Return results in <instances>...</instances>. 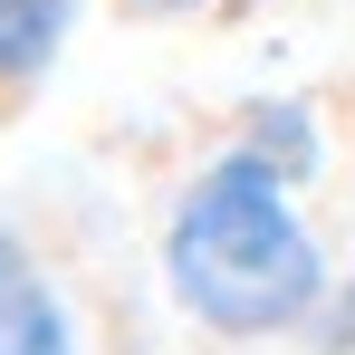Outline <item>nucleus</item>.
<instances>
[{"label": "nucleus", "mask_w": 355, "mask_h": 355, "mask_svg": "<svg viewBox=\"0 0 355 355\" xmlns=\"http://www.w3.org/2000/svg\"><path fill=\"white\" fill-rule=\"evenodd\" d=\"M164 288L202 336L269 346V336H307L327 317L336 269H327L317 221L297 211V182L221 144L164 221Z\"/></svg>", "instance_id": "nucleus-1"}, {"label": "nucleus", "mask_w": 355, "mask_h": 355, "mask_svg": "<svg viewBox=\"0 0 355 355\" xmlns=\"http://www.w3.org/2000/svg\"><path fill=\"white\" fill-rule=\"evenodd\" d=\"M0 355H87L67 288L29 259L19 231H0Z\"/></svg>", "instance_id": "nucleus-2"}, {"label": "nucleus", "mask_w": 355, "mask_h": 355, "mask_svg": "<svg viewBox=\"0 0 355 355\" xmlns=\"http://www.w3.org/2000/svg\"><path fill=\"white\" fill-rule=\"evenodd\" d=\"M231 144H240V154H259L269 173H288V182H307V173H317V154H327V144H317V106H307V96H279V106H250Z\"/></svg>", "instance_id": "nucleus-4"}, {"label": "nucleus", "mask_w": 355, "mask_h": 355, "mask_svg": "<svg viewBox=\"0 0 355 355\" xmlns=\"http://www.w3.org/2000/svg\"><path fill=\"white\" fill-rule=\"evenodd\" d=\"M77 0H0V96H29L67 49Z\"/></svg>", "instance_id": "nucleus-3"}, {"label": "nucleus", "mask_w": 355, "mask_h": 355, "mask_svg": "<svg viewBox=\"0 0 355 355\" xmlns=\"http://www.w3.org/2000/svg\"><path fill=\"white\" fill-rule=\"evenodd\" d=\"M307 336H317V346H327V355H336V346H355V279H346V288H336V297H327V317H317Z\"/></svg>", "instance_id": "nucleus-5"}, {"label": "nucleus", "mask_w": 355, "mask_h": 355, "mask_svg": "<svg viewBox=\"0 0 355 355\" xmlns=\"http://www.w3.org/2000/svg\"><path fill=\"white\" fill-rule=\"evenodd\" d=\"M144 10H202V0H144Z\"/></svg>", "instance_id": "nucleus-6"}]
</instances>
